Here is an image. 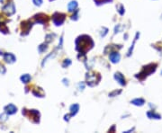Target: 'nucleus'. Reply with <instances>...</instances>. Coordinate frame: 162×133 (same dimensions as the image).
Here are the masks:
<instances>
[{"label":"nucleus","mask_w":162,"mask_h":133,"mask_svg":"<svg viewBox=\"0 0 162 133\" xmlns=\"http://www.w3.org/2000/svg\"><path fill=\"white\" fill-rule=\"evenodd\" d=\"M34 3L35 5H42V0H34Z\"/></svg>","instance_id":"obj_18"},{"label":"nucleus","mask_w":162,"mask_h":133,"mask_svg":"<svg viewBox=\"0 0 162 133\" xmlns=\"http://www.w3.org/2000/svg\"><path fill=\"white\" fill-rule=\"evenodd\" d=\"M109 58H110V60L112 61V63H117V62L120 60L121 56H120V54L118 52H112Z\"/></svg>","instance_id":"obj_6"},{"label":"nucleus","mask_w":162,"mask_h":133,"mask_svg":"<svg viewBox=\"0 0 162 133\" xmlns=\"http://www.w3.org/2000/svg\"><path fill=\"white\" fill-rule=\"evenodd\" d=\"M4 111L6 112L7 114H14V113L17 112V108H16L14 104H8L7 106H6V107H4Z\"/></svg>","instance_id":"obj_3"},{"label":"nucleus","mask_w":162,"mask_h":133,"mask_svg":"<svg viewBox=\"0 0 162 133\" xmlns=\"http://www.w3.org/2000/svg\"><path fill=\"white\" fill-rule=\"evenodd\" d=\"M120 93H121V91H119V92H117V91H114V92H112V93H111V94H109V96L114 97L115 95H118V94H120Z\"/></svg>","instance_id":"obj_20"},{"label":"nucleus","mask_w":162,"mask_h":133,"mask_svg":"<svg viewBox=\"0 0 162 133\" xmlns=\"http://www.w3.org/2000/svg\"><path fill=\"white\" fill-rule=\"evenodd\" d=\"M21 80H22L24 83H29L30 82V80H31V76L30 75H28V74H25V75H24V76H22L21 77Z\"/></svg>","instance_id":"obj_13"},{"label":"nucleus","mask_w":162,"mask_h":133,"mask_svg":"<svg viewBox=\"0 0 162 133\" xmlns=\"http://www.w3.org/2000/svg\"><path fill=\"white\" fill-rule=\"evenodd\" d=\"M64 19H65L64 18V15L60 14V18H57V16L55 15L53 16V22L56 25H60L64 22Z\"/></svg>","instance_id":"obj_7"},{"label":"nucleus","mask_w":162,"mask_h":133,"mask_svg":"<svg viewBox=\"0 0 162 133\" xmlns=\"http://www.w3.org/2000/svg\"><path fill=\"white\" fill-rule=\"evenodd\" d=\"M46 50H47V45H46V44H42L40 46H39V51H40V53L45 51Z\"/></svg>","instance_id":"obj_16"},{"label":"nucleus","mask_w":162,"mask_h":133,"mask_svg":"<svg viewBox=\"0 0 162 133\" xmlns=\"http://www.w3.org/2000/svg\"><path fill=\"white\" fill-rule=\"evenodd\" d=\"M78 109H79V105L76 104L70 106V111H71V114H70V116H73V115L76 114V113H78Z\"/></svg>","instance_id":"obj_12"},{"label":"nucleus","mask_w":162,"mask_h":133,"mask_svg":"<svg viewBox=\"0 0 162 133\" xmlns=\"http://www.w3.org/2000/svg\"><path fill=\"white\" fill-rule=\"evenodd\" d=\"M0 119L2 120V121H6V120H7V113H6V114L3 113V114L0 115Z\"/></svg>","instance_id":"obj_19"},{"label":"nucleus","mask_w":162,"mask_h":133,"mask_svg":"<svg viewBox=\"0 0 162 133\" xmlns=\"http://www.w3.org/2000/svg\"><path fill=\"white\" fill-rule=\"evenodd\" d=\"M140 36V34L139 33H136V37H135V39H134V41H133V42H132V47L130 48V50H129V52H128V56H130V54H132V49H133V46H134V44H135V41H136V40L138 39V37Z\"/></svg>","instance_id":"obj_14"},{"label":"nucleus","mask_w":162,"mask_h":133,"mask_svg":"<svg viewBox=\"0 0 162 133\" xmlns=\"http://www.w3.org/2000/svg\"><path fill=\"white\" fill-rule=\"evenodd\" d=\"M114 78L121 86H124V85H125V79H124V77L122 76V74H121L120 72L115 73Z\"/></svg>","instance_id":"obj_5"},{"label":"nucleus","mask_w":162,"mask_h":133,"mask_svg":"<svg viewBox=\"0 0 162 133\" xmlns=\"http://www.w3.org/2000/svg\"><path fill=\"white\" fill-rule=\"evenodd\" d=\"M156 67H157V65H156V64H150V65L147 66V67H144V69L142 70L140 74H138L137 76H136V77H138V78H140V77H142V76H143V77H142V79H144L145 77H147V76L150 75L151 73H153V72H155Z\"/></svg>","instance_id":"obj_1"},{"label":"nucleus","mask_w":162,"mask_h":133,"mask_svg":"<svg viewBox=\"0 0 162 133\" xmlns=\"http://www.w3.org/2000/svg\"><path fill=\"white\" fill-rule=\"evenodd\" d=\"M88 84L89 86H93L96 85V76L94 75H90L88 77Z\"/></svg>","instance_id":"obj_10"},{"label":"nucleus","mask_w":162,"mask_h":133,"mask_svg":"<svg viewBox=\"0 0 162 133\" xmlns=\"http://www.w3.org/2000/svg\"><path fill=\"white\" fill-rule=\"evenodd\" d=\"M117 10H118V12H119V14H121V15H122V14H124V7L122 5H120L119 6L117 7Z\"/></svg>","instance_id":"obj_15"},{"label":"nucleus","mask_w":162,"mask_h":133,"mask_svg":"<svg viewBox=\"0 0 162 133\" xmlns=\"http://www.w3.org/2000/svg\"><path fill=\"white\" fill-rule=\"evenodd\" d=\"M130 103H132V104H134V105L142 106L144 104H145V101H144V99H142V98H136V99L132 100Z\"/></svg>","instance_id":"obj_9"},{"label":"nucleus","mask_w":162,"mask_h":133,"mask_svg":"<svg viewBox=\"0 0 162 133\" xmlns=\"http://www.w3.org/2000/svg\"><path fill=\"white\" fill-rule=\"evenodd\" d=\"M76 7H78V3L76 1H71V2L68 5V11L70 12H73L75 9H76Z\"/></svg>","instance_id":"obj_11"},{"label":"nucleus","mask_w":162,"mask_h":133,"mask_svg":"<svg viewBox=\"0 0 162 133\" xmlns=\"http://www.w3.org/2000/svg\"><path fill=\"white\" fill-rule=\"evenodd\" d=\"M3 11H4V13H6L7 14H9V15L14 14V12H16L14 5L13 3H9V4H7L6 5H4V8H3Z\"/></svg>","instance_id":"obj_2"},{"label":"nucleus","mask_w":162,"mask_h":133,"mask_svg":"<svg viewBox=\"0 0 162 133\" xmlns=\"http://www.w3.org/2000/svg\"><path fill=\"white\" fill-rule=\"evenodd\" d=\"M147 116H148L150 119H157V120H160L161 119V116L160 114H158V113H155L153 111H150L147 113Z\"/></svg>","instance_id":"obj_8"},{"label":"nucleus","mask_w":162,"mask_h":133,"mask_svg":"<svg viewBox=\"0 0 162 133\" xmlns=\"http://www.w3.org/2000/svg\"><path fill=\"white\" fill-rule=\"evenodd\" d=\"M4 59L6 61L7 63H10V64L14 63L16 60L14 55L12 54V53H6V54H4Z\"/></svg>","instance_id":"obj_4"},{"label":"nucleus","mask_w":162,"mask_h":133,"mask_svg":"<svg viewBox=\"0 0 162 133\" xmlns=\"http://www.w3.org/2000/svg\"><path fill=\"white\" fill-rule=\"evenodd\" d=\"M70 64H71L70 59H65V61H64V63L62 64V66H63V68H66L68 66H70Z\"/></svg>","instance_id":"obj_17"}]
</instances>
